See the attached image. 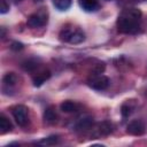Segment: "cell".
I'll list each match as a JSON object with an SVG mask.
<instances>
[{"mask_svg":"<svg viewBox=\"0 0 147 147\" xmlns=\"http://www.w3.org/2000/svg\"><path fill=\"white\" fill-rule=\"evenodd\" d=\"M141 11L138 8H127L117 18V28L122 33H134L139 30Z\"/></svg>","mask_w":147,"mask_h":147,"instance_id":"cell-1","label":"cell"},{"mask_svg":"<svg viewBox=\"0 0 147 147\" xmlns=\"http://www.w3.org/2000/svg\"><path fill=\"white\" fill-rule=\"evenodd\" d=\"M109 83H110L109 78L102 74H92L87 78L88 86L92 87L93 90H96V91L106 90L109 86Z\"/></svg>","mask_w":147,"mask_h":147,"instance_id":"cell-2","label":"cell"},{"mask_svg":"<svg viewBox=\"0 0 147 147\" xmlns=\"http://www.w3.org/2000/svg\"><path fill=\"white\" fill-rule=\"evenodd\" d=\"M13 117L16 121V123L20 126H25L29 123V116H28V108L23 105H18L13 108L11 110Z\"/></svg>","mask_w":147,"mask_h":147,"instance_id":"cell-3","label":"cell"},{"mask_svg":"<svg viewBox=\"0 0 147 147\" xmlns=\"http://www.w3.org/2000/svg\"><path fill=\"white\" fill-rule=\"evenodd\" d=\"M46 22H47V17L45 15H42L41 13H36L28 17L26 24L30 28H40V26L45 25Z\"/></svg>","mask_w":147,"mask_h":147,"instance_id":"cell-4","label":"cell"},{"mask_svg":"<svg viewBox=\"0 0 147 147\" xmlns=\"http://www.w3.org/2000/svg\"><path fill=\"white\" fill-rule=\"evenodd\" d=\"M126 131L129 134H132V136H141L145 132V124L139 119H134L129 123Z\"/></svg>","mask_w":147,"mask_h":147,"instance_id":"cell-5","label":"cell"},{"mask_svg":"<svg viewBox=\"0 0 147 147\" xmlns=\"http://www.w3.org/2000/svg\"><path fill=\"white\" fill-rule=\"evenodd\" d=\"M92 125H93V117L91 115H83L76 122V130L78 131L88 130L91 129Z\"/></svg>","mask_w":147,"mask_h":147,"instance_id":"cell-6","label":"cell"},{"mask_svg":"<svg viewBox=\"0 0 147 147\" xmlns=\"http://www.w3.org/2000/svg\"><path fill=\"white\" fill-rule=\"evenodd\" d=\"M44 119L47 122V123H55L57 121V113H56V109L54 106H49L45 109L44 111Z\"/></svg>","mask_w":147,"mask_h":147,"instance_id":"cell-7","label":"cell"},{"mask_svg":"<svg viewBox=\"0 0 147 147\" xmlns=\"http://www.w3.org/2000/svg\"><path fill=\"white\" fill-rule=\"evenodd\" d=\"M79 6L85 11H95L99 8L98 0H79Z\"/></svg>","mask_w":147,"mask_h":147,"instance_id":"cell-8","label":"cell"},{"mask_svg":"<svg viewBox=\"0 0 147 147\" xmlns=\"http://www.w3.org/2000/svg\"><path fill=\"white\" fill-rule=\"evenodd\" d=\"M96 131H98V134L99 136H108L113 131V125H111L110 122L103 121V122H101V123L98 124Z\"/></svg>","mask_w":147,"mask_h":147,"instance_id":"cell-9","label":"cell"},{"mask_svg":"<svg viewBox=\"0 0 147 147\" xmlns=\"http://www.w3.org/2000/svg\"><path fill=\"white\" fill-rule=\"evenodd\" d=\"M51 77V71L49 70H44L39 74H37V76L33 77V85L34 86H40L42 83H45L48 78Z\"/></svg>","mask_w":147,"mask_h":147,"instance_id":"cell-10","label":"cell"},{"mask_svg":"<svg viewBox=\"0 0 147 147\" xmlns=\"http://www.w3.org/2000/svg\"><path fill=\"white\" fill-rule=\"evenodd\" d=\"M84 40H85L84 32L82 30H79V29H75L72 34H71V37H70V39H69V42L70 44H80Z\"/></svg>","mask_w":147,"mask_h":147,"instance_id":"cell-11","label":"cell"},{"mask_svg":"<svg viewBox=\"0 0 147 147\" xmlns=\"http://www.w3.org/2000/svg\"><path fill=\"white\" fill-rule=\"evenodd\" d=\"M60 108H61V110H62L63 113H68V114H69V113H75V111H77V110H78V105H77L76 102H74V101L67 100V101H64V102L61 103Z\"/></svg>","mask_w":147,"mask_h":147,"instance_id":"cell-12","label":"cell"},{"mask_svg":"<svg viewBox=\"0 0 147 147\" xmlns=\"http://www.w3.org/2000/svg\"><path fill=\"white\" fill-rule=\"evenodd\" d=\"M2 83H3V87H10L14 86L17 83V76L14 72H8L3 76L2 78Z\"/></svg>","mask_w":147,"mask_h":147,"instance_id":"cell-13","label":"cell"},{"mask_svg":"<svg viewBox=\"0 0 147 147\" xmlns=\"http://www.w3.org/2000/svg\"><path fill=\"white\" fill-rule=\"evenodd\" d=\"M11 129H13L11 122L5 115H1L0 116V132L3 134V133H7V132L11 131Z\"/></svg>","mask_w":147,"mask_h":147,"instance_id":"cell-14","label":"cell"},{"mask_svg":"<svg viewBox=\"0 0 147 147\" xmlns=\"http://www.w3.org/2000/svg\"><path fill=\"white\" fill-rule=\"evenodd\" d=\"M71 3H72V0H53L54 7L59 10H61V11L69 9Z\"/></svg>","mask_w":147,"mask_h":147,"instance_id":"cell-15","label":"cell"},{"mask_svg":"<svg viewBox=\"0 0 147 147\" xmlns=\"http://www.w3.org/2000/svg\"><path fill=\"white\" fill-rule=\"evenodd\" d=\"M22 68L25 71H33L38 68V61L36 59H29L22 63Z\"/></svg>","mask_w":147,"mask_h":147,"instance_id":"cell-16","label":"cell"},{"mask_svg":"<svg viewBox=\"0 0 147 147\" xmlns=\"http://www.w3.org/2000/svg\"><path fill=\"white\" fill-rule=\"evenodd\" d=\"M74 30H75L74 28H63V29L61 30L60 34H59L60 39H61L62 41H67V42H69V39H70V37H71Z\"/></svg>","mask_w":147,"mask_h":147,"instance_id":"cell-17","label":"cell"},{"mask_svg":"<svg viewBox=\"0 0 147 147\" xmlns=\"http://www.w3.org/2000/svg\"><path fill=\"white\" fill-rule=\"evenodd\" d=\"M132 110H133V108L129 103H124L121 108V114H122L123 117H129L132 114Z\"/></svg>","mask_w":147,"mask_h":147,"instance_id":"cell-18","label":"cell"},{"mask_svg":"<svg viewBox=\"0 0 147 147\" xmlns=\"http://www.w3.org/2000/svg\"><path fill=\"white\" fill-rule=\"evenodd\" d=\"M57 141H59V137L57 136H51V137L41 140V144H44V145H54Z\"/></svg>","mask_w":147,"mask_h":147,"instance_id":"cell-19","label":"cell"},{"mask_svg":"<svg viewBox=\"0 0 147 147\" xmlns=\"http://www.w3.org/2000/svg\"><path fill=\"white\" fill-rule=\"evenodd\" d=\"M9 10V5L7 3L6 0H0V13L6 14Z\"/></svg>","mask_w":147,"mask_h":147,"instance_id":"cell-20","label":"cell"},{"mask_svg":"<svg viewBox=\"0 0 147 147\" xmlns=\"http://www.w3.org/2000/svg\"><path fill=\"white\" fill-rule=\"evenodd\" d=\"M10 48H11L13 51H21V49H23V44H21V42H18V41H14V42L11 44Z\"/></svg>","mask_w":147,"mask_h":147,"instance_id":"cell-21","label":"cell"},{"mask_svg":"<svg viewBox=\"0 0 147 147\" xmlns=\"http://www.w3.org/2000/svg\"><path fill=\"white\" fill-rule=\"evenodd\" d=\"M103 71H105V64H103V63H99V64L94 68L93 74H102Z\"/></svg>","mask_w":147,"mask_h":147,"instance_id":"cell-22","label":"cell"},{"mask_svg":"<svg viewBox=\"0 0 147 147\" xmlns=\"http://www.w3.org/2000/svg\"><path fill=\"white\" fill-rule=\"evenodd\" d=\"M15 1H22V0H15Z\"/></svg>","mask_w":147,"mask_h":147,"instance_id":"cell-23","label":"cell"}]
</instances>
